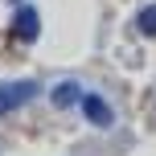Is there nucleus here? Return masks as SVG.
<instances>
[{
    "label": "nucleus",
    "instance_id": "1",
    "mask_svg": "<svg viewBox=\"0 0 156 156\" xmlns=\"http://www.w3.org/2000/svg\"><path fill=\"white\" fill-rule=\"evenodd\" d=\"M33 94H37V82H4V86H0V115L25 107Z\"/></svg>",
    "mask_w": 156,
    "mask_h": 156
},
{
    "label": "nucleus",
    "instance_id": "2",
    "mask_svg": "<svg viewBox=\"0 0 156 156\" xmlns=\"http://www.w3.org/2000/svg\"><path fill=\"white\" fill-rule=\"evenodd\" d=\"M37 33H41V16H37V8H16L12 12V37H21V41H37Z\"/></svg>",
    "mask_w": 156,
    "mask_h": 156
},
{
    "label": "nucleus",
    "instance_id": "3",
    "mask_svg": "<svg viewBox=\"0 0 156 156\" xmlns=\"http://www.w3.org/2000/svg\"><path fill=\"white\" fill-rule=\"evenodd\" d=\"M82 115L90 119L94 127H111V123H115V111H111L99 94H82Z\"/></svg>",
    "mask_w": 156,
    "mask_h": 156
},
{
    "label": "nucleus",
    "instance_id": "4",
    "mask_svg": "<svg viewBox=\"0 0 156 156\" xmlns=\"http://www.w3.org/2000/svg\"><path fill=\"white\" fill-rule=\"evenodd\" d=\"M78 99H82V86L78 82H58L54 86V107H74Z\"/></svg>",
    "mask_w": 156,
    "mask_h": 156
},
{
    "label": "nucleus",
    "instance_id": "5",
    "mask_svg": "<svg viewBox=\"0 0 156 156\" xmlns=\"http://www.w3.org/2000/svg\"><path fill=\"white\" fill-rule=\"evenodd\" d=\"M140 33H144V37H156V4H148L140 12Z\"/></svg>",
    "mask_w": 156,
    "mask_h": 156
}]
</instances>
